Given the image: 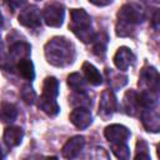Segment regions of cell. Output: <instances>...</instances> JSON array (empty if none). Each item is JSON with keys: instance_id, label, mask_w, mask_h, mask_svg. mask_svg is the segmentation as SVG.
<instances>
[{"instance_id": "cell-24", "label": "cell", "mask_w": 160, "mask_h": 160, "mask_svg": "<svg viewBox=\"0 0 160 160\" xmlns=\"http://www.w3.org/2000/svg\"><path fill=\"white\" fill-rule=\"evenodd\" d=\"M94 52L98 56H104L106 51V45H108V35L105 32H100L94 38Z\"/></svg>"}, {"instance_id": "cell-32", "label": "cell", "mask_w": 160, "mask_h": 160, "mask_svg": "<svg viewBox=\"0 0 160 160\" xmlns=\"http://www.w3.org/2000/svg\"><path fill=\"white\" fill-rule=\"evenodd\" d=\"M0 160H2V152H1V149H0Z\"/></svg>"}, {"instance_id": "cell-5", "label": "cell", "mask_w": 160, "mask_h": 160, "mask_svg": "<svg viewBox=\"0 0 160 160\" xmlns=\"http://www.w3.org/2000/svg\"><path fill=\"white\" fill-rule=\"evenodd\" d=\"M139 86L145 88L144 90H150L158 92L159 90V72L152 66H145L140 71Z\"/></svg>"}, {"instance_id": "cell-20", "label": "cell", "mask_w": 160, "mask_h": 160, "mask_svg": "<svg viewBox=\"0 0 160 160\" xmlns=\"http://www.w3.org/2000/svg\"><path fill=\"white\" fill-rule=\"evenodd\" d=\"M18 70L19 74L25 79V80H34L35 78V70H34V64L30 59H22L18 62Z\"/></svg>"}, {"instance_id": "cell-8", "label": "cell", "mask_w": 160, "mask_h": 160, "mask_svg": "<svg viewBox=\"0 0 160 160\" xmlns=\"http://www.w3.org/2000/svg\"><path fill=\"white\" fill-rule=\"evenodd\" d=\"M116 98L111 90H104L101 96H100V102H99V114L106 119L112 115V112L116 110Z\"/></svg>"}, {"instance_id": "cell-30", "label": "cell", "mask_w": 160, "mask_h": 160, "mask_svg": "<svg viewBox=\"0 0 160 160\" xmlns=\"http://www.w3.org/2000/svg\"><path fill=\"white\" fill-rule=\"evenodd\" d=\"M46 160H58V158L56 156H49V158H46Z\"/></svg>"}, {"instance_id": "cell-26", "label": "cell", "mask_w": 160, "mask_h": 160, "mask_svg": "<svg viewBox=\"0 0 160 160\" xmlns=\"http://www.w3.org/2000/svg\"><path fill=\"white\" fill-rule=\"evenodd\" d=\"M20 96H21V99H22L26 104H29V105L34 104V101H35V99H36V94H35V91H34L32 88L29 86V85H24V86L21 88Z\"/></svg>"}, {"instance_id": "cell-12", "label": "cell", "mask_w": 160, "mask_h": 160, "mask_svg": "<svg viewBox=\"0 0 160 160\" xmlns=\"http://www.w3.org/2000/svg\"><path fill=\"white\" fill-rule=\"evenodd\" d=\"M141 122L144 125V128L148 131H152V132H158L160 129V118H159V112L156 110H144L141 112Z\"/></svg>"}, {"instance_id": "cell-17", "label": "cell", "mask_w": 160, "mask_h": 160, "mask_svg": "<svg viewBox=\"0 0 160 160\" xmlns=\"http://www.w3.org/2000/svg\"><path fill=\"white\" fill-rule=\"evenodd\" d=\"M82 71H84V75L86 78V80L91 84V85H100L102 82V76L101 74L99 72V70L90 62H84L82 64Z\"/></svg>"}, {"instance_id": "cell-18", "label": "cell", "mask_w": 160, "mask_h": 160, "mask_svg": "<svg viewBox=\"0 0 160 160\" xmlns=\"http://www.w3.org/2000/svg\"><path fill=\"white\" fill-rule=\"evenodd\" d=\"M124 109L126 111V114L135 116L139 111V104H138V99H136V92L134 90H129L126 91L125 96H124Z\"/></svg>"}, {"instance_id": "cell-15", "label": "cell", "mask_w": 160, "mask_h": 160, "mask_svg": "<svg viewBox=\"0 0 160 160\" xmlns=\"http://www.w3.org/2000/svg\"><path fill=\"white\" fill-rule=\"evenodd\" d=\"M59 94V82L54 76H49L44 80L42 84V98L55 100Z\"/></svg>"}, {"instance_id": "cell-21", "label": "cell", "mask_w": 160, "mask_h": 160, "mask_svg": "<svg viewBox=\"0 0 160 160\" xmlns=\"http://www.w3.org/2000/svg\"><path fill=\"white\" fill-rule=\"evenodd\" d=\"M38 105H39V108H40L45 114H48L49 116H55V115L59 112V110H60V108H59L56 100L46 99V98H42V96H40V99H39V101H38Z\"/></svg>"}, {"instance_id": "cell-11", "label": "cell", "mask_w": 160, "mask_h": 160, "mask_svg": "<svg viewBox=\"0 0 160 160\" xmlns=\"http://www.w3.org/2000/svg\"><path fill=\"white\" fill-rule=\"evenodd\" d=\"M134 60H135V56L132 51L126 46L119 48L116 54L114 55V64L119 70H126L130 65H132Z\"/></svg>"}, {"instance_id": "cell-28", "label": "cell", "mask_w": 160, "mask_h": 160, "mask_svg": "<svg viewBox=\"0 0 160 160\" xmlns=\"http://www.w3.org/2000/svg\"><path fill=\"white\" fill-rule=\"evenodd\" d=\"M91 4H94V5H98V6H105V5H109V4H111V1H90Z\"/></svg>"}, {"instance_id": "cell-3", "label": "cell", "mask_w": 160, "mask_h": 160, "mask_svg": "<svg viewBox=\"0 0 160 160\" xmlns=\"http://www.w3.org/2000/svg\"><path fill=\"white\" fill-rule=\"evenodd\" d=\"M71 21L69 29L84 42H91L95 38L91 30V18L84 9H72L70 11Z\"/></svg>"}, {"instance_id": "cell-31", "label": "cell", "mask_w": 160, "mask_h": 160, "mask_svg": "<svg viewBox=\"0 0 160 160\" xmlns=\"http://www.w3.org/2000/svg\"><path fill=\"white\" fill-rule=\"evenodd\" d=\"M2 24H4V21H2V15H1V12H0V28L2 26Z\"/></svg>"}, {"instance_id": "cell-23", "label": "cell", "mask_w": 160, "mask_h": 160, "mask_svg": "<svg viewBox=\"0 0 160 160\" xmlns=\"http://www.w3.org/2000/svg\"><path fill=\"white\" fill-rule=\"evenodd\" d=\"M105 74H106L109 85H111V86L115 88V89H116V88H121V86H124V85L128 82V78H126L125 75H122V74H120V72H115V71L111 70V69H106Z\"/></svg>"}, {"instance_id": "cell-4", "label": "cell", "mask_w": 160, "mask_h": 160, "mask_svg": "<svg viewBox=\"0 0 160 160\" xmlns=\"http://www.w3.org/2000/svg\"><path fill=\"white\" fill-rule=\"evenodd\" d=\"M42 19L48 26L59 28L64 21V6L60 2H49L42 9Z\"/></svg>"}, {"instance_id": "cell-13", "label": "cell", "mask_w": 160, "mask_h": 160, "mask_svg": "<svg viewBox=\"0 0 160 160\" xmlns=\"http://www.w3.org/2000/svg\"><path fill=\"white\" fill-rule=\"evenodd\" d=\"M22 136H24V131H22L21 128H19V126H9V128L5 129L2 139H4L5 144L9 148H15L21 142Z\"/></svg>"}, {"instance_id": "cell-19", "label": "cell", "mask_w": 160, "mask_h": 160, "mask_svg": "<svg viewBox=\"0 0 160 160\" xmlns=\"http://www.w3.org/2000/svg\"><path fill=\"white\" fill-rule=\"evenodd\" d=\"M18 116V109L11 102L0 104V120L2 122H11Z\"/></svg>"}, {"instance_id": "cell-16", "label": "cell", "mask_w": 160, "mask_h": 160, "mask_svg": "<svg viewBox=\"0 0 160 160\" xmlns=\"http://www.w3.org/2000/svg\"><path fill=\"white\" fill-rule=\"evenodd\" d=\"M138 104L139 106H142L145 109H152L158 104V95L154 91L150 90H142L141 92L136 94Z\"/></svg>"}, {"instance_id": "cell-9", "label": "cell", "mask_w": 160, "mask_h": 160, "mask_svg": "<svg viewBox=\"0 0 160 160\" xmlns=\"http://www.w3.org/2000/svg\"><path fill=\"white\" fill-rule=\"evenodd\" d=\"M84 145H85V138L84 136H81V135L74 136V138L69 139L66 141V144L62 146L61 154L65 159L71 160L80 152V150L84 148Z\"/></svg>"}, {"instance_id": "cell-14", "label": "cell", "mask_w": 160, "mask_h": 160, "mask_svg": "<svg viewBox=\"0 0 160 160\" xmlns=\"http://www.w3.org/2000/svg\"><path fill=\"white\" fill-rule=\"evenodd\" d=\"M30 54V45L24 41H18L10 46V58L12 61H20L22 59H28Z\"/></svg>"}, {"instance_id": "cell-29", "label": "cell", "mask_w": 160, "mask_h": 160, "mask_svg": "<svg viewBox=\"0 0 160 160\" xmlns=\"http://www.w3.org/2000/svg\"><path fill=\"white\" fill-rule=\"evenodd\" d=\"M25 160H40V156H39V155H35V156H31V158L25 159Z\"/></svg>"}, {"instance_id": "cell-6", "label": "cell", "mask_w": 160, "mask_h": 160, "mask_svg": "<svg viewBox=\"0 0 160 160\" xmlns=\"http://www.w3.org/2000/svg\"><path fill=\"white\" fill-rule=\"evenodd\" d=\"M104 135L110 144H126L128 139L130 138V130L124 125L112 124L105 128Z\"/></svg>"}, {"instance_id": "cell-27", "label": "cell", "mask_w": 160, "mask_h": 160, "mask_svg": "<svg viewBox=\"0 0 160 160\" xmlns=\"http://www.w3.org/2000/svg\"><path fill=\"white\" fill-rule=\"evenodd\" d=\"M135 160H151L148 152V145L144 140L138 141L136 144V155H135Z\"/></svg>"}, {"instance_id": "cell-2", "label": "cell", "mask_w": 160, "mask_h": 160, "mask_svg": "<svg viewBox=\"0 0 160 160\" xmlns=\"http://www.w3.org/2000/svg\"><path fill=\"white\" fill-rule=\"evenodd\" d=\"M144 20L142 9L134 2H128L121 6L118 12V36H130L134 32V26Z\"/></svg>"}, {"instance_id": "cell-10", "label": "cell", "mask_w": 160, "mask_h": 160, "mask_svg": "<svg viewBox=\"0 0 160 160\" xmlns=\"http://www.w3.org/2000/svg\"><path fill=\"white\" fill-rule=\"evenodd\" d=\"M70 121L78 128V129H86L91 121H92V118H91V112L86 109V108H76L74 109L71 112H70V116H69Z\"/></svg>"}, {"instance_id": "cell-22", "label": "cell", "mask_w": 160, "mask_h": 160, "mask_svg": "<svg viewBox=\"0 0 160 160\" xmlns=\"http://www.w3.org/2000/svg\"><path fill=\"white\" fill-rule=\"evenodd\" d=\"M68 85L76 92H80L82 94L85 90H86V84H85V80L84 78L79 74V72H72L69 75L68 78Z\"/></svg>"}, {"instance_id": "cell-7", "label": "cell", "mask_w": 160, "mask_h": 160, "mask_svg": "<svg viewBox=\"0 0 160 160\" xmlns=\"http://www.w3.org/2000/svg\"><path fill=\"white\" fill-rule=\"evenodd\" d=\"M19 22L30 29H38L41 25L40 11L35 5H29L24 8L19 14Z\"/></svg>"}, {"instance_id": "cell-33", "label": "cell", "mask_w": 160, "mask_h": 160, "mask_svg": "<svg viewBox=\"0 0 160 160\" xmlns=\"http://www.w3.org/2000/svg\"><path fill=\"white\" fill-rule=\"evenodd\" d=\"M0 44H1V42H0Z\"/></svg>"}, {"instance_id": "cell-25", "label": "cell", "mask_w": 160, "mask_h": 160, "mask_svg": "<svg viewBox=\"0 0 160 160\" xmlns=\"http://www.w3.org/2000/svg\"><path fill=\"white\" fill-rule=\"evenodd\" d=\"M112 152L115 156L120 160H129L130 158V151L126 144H110Z\"/></svg>"}, {"instance_id": "cell-1", "label": "cell", "mask_w": 160, "mask_h": 160, "mask_svg": "<svg viewBox=\"0 0 160 160\" xmlns=\"http://www.w3.org/2000/svg\"><path fill=\"white\" fill-rule=\"evenodd\" d=\"M45 56L51 65L66 66L74 60V46L65 38H54L45 45Z\"/></svg>"}]
</instances>
